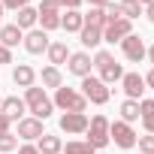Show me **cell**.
<instances>
[{"instance_id": "1", "label": "cell", "mask_w": 154, "mask_h": 154, "mask_svg": "<svg viewBox=\"0 0 154 154\" xmlns=\"http://www.w3.org/2000/svg\"><path fill=\"white\" fill-rule=\"evenodd\" d=\"M24 106H27L30 118H39V121L51 118V112H54V103L45 97L42 88H27V94H24Z\"/></svg>"}, {"instance_id": "2", "label": "cell", "mask_w": 154, "mask_h": 154, "mask_svg": "<svg viewBox=\"0 0 154 154\" xmlns=\"http://www.w3.org/2000/svg\"><path fill=\"white\" fill-rule=\"evenodd\" d=\"M85 133H88L85 142H88L94 151H103V148L112 142V139H109V118H106V115H94V118L88 121V130H85Z\"/></svg>"}, {"instance_id": "3", "label": "cell", "mask_w": 154, "mask_h": 154, "mask_svg": "<svg viewBox=\"0 0 154 154\" xmlns=\"http://www.w3.org/2000/svg\"><path fill=\"white\" fill-rule=\"evenodd\" d=\"M57 109H63V112H85L88 109V100L82 97V91H75V88H57L54 91V100H51Z\"/></svg>"}, {"instance_id": "4", "label": "cell", "mask_w": 154, "mask_h": 154, "mask_svg": "<svg viewBox=\"0 0 154 154\" xmlns=\"http://www.w3.org/2000/svg\"><path fill=\"white\" fill-rule=\"evenodd\" d=\"M82 97L94 106H106L109 103V85H103L97 75H85L82 79Z\"/></svg>"}, {"instance_id": "5", "label": "cell", "mask_w": 154, "mask_h": 154, "mask_svg": "<svg viewBox=\"0 0 154 154\" xmlns=\"http://www.w3.org/2000/svg\"><path fill=\"white\" fill-rule=\"evenodd\" d=\"M109 139L118 145V148H124V151H130L133 145H136V130L130 127V124H124V121H109Z\"/></svg>"}, {"instance_id": "6", "label": "cell", "mask_w": 154, "mask_h": 154, "mask_svg": "<svg viewBox=\"0 0 154 154\" xmlns=\"http://www.w3.org/2000/svg\"><path fill=\"white\" fill-rule=\"evenodd\" d=\"M36 12H39V18H36V24H42V30L48 33V30H57L60 27V9L51 3V0H42V3L36 6Z\"/></svg>"}, {"instance_id": "7", "label": "cell", "mask_w": 154, "mask_h": 154, "mask_svg": "<svg viewBox=\"0 0 154 154\" xmlns=\"http://www.w3.org/2000/svg\"><path fill=\"white\" fill-rule=\"evenodd\" d=\"M133 33V21H127V18H118V21H109L106 27H103V42H121L124 36H130Z\"/></svg>"}, {"instance_id": "8", "label": "cell", "mask_w": 154, "mask_h": 154, "mask_svg": "<svg viewBox=\"0 0 154 154\" xmlns=\"http://www.w3.org/2000/svg\"><path fill=\"white\" fill-rule=\"evenodd\" d=\"M121 51H124V57H127L130 63L145 60V42H142V36H136V33L124 36V39H121Z\"/></svg>"}, {"instance_id": "9", "label": "cell", "mask_w": 154, "mask_h": 154, "mask_svg": "<svg viewBox=\"0 0 154 154\" xmlns=\"http://www.w3.org/2000/svg\"><path fill=\"white\" fill-rule=\"evenodd\" d=\"M121 88H124L127 100H142V94H145V75H139V72H124V75H121Z\"/></svg>"}, {"instance_id": "10", "label": "cell", "mask_w": 154, "mask_h": 154, "mask_svg": "<svg viewBox=\"0 0 154 154\" xmlns=\"http://www.w3.org/2000/svg\"><path fill=\"white\" fill-rule=\"evenodd\" d=\"M88 121H91V118H88L85 112H63V115H60V130H63V133H72V136H75V133H85V130H88Z\"/></svg>"}, {"instance_id": "11", "label": "cell", "mask_w": 154, "mask_h": 154, "mask_svg": "<svg viewBox=\"0 0 154 154\" xmlns=\"http://www.w3.org/2000/svg\"><path fill=\"white\" fill-rule=\"evenodd\" d=\"M91 54L88 51H69V60H66V69L72 75H79V79H85V75H91Z\"/></svg>"}, {"instance_id": "12", "label": "cell", "mask_w": 154, "mask_h": 154, "mask_svg": "<svg viewBox=\"0 0 154 154\" xmlns=\"http://www.w3.org/2000/svg\"><path fill=\"white\" fill-rule=\"evenodd\" d=\"M48 45H51V42H48V33H45L42 27H33V30L24 33V48H27L30 54H42Z\"/></svg>"}, {"instance_id": "13", "label": "cell", "mask_w": 154, "mask_h": 154, "mask_svg": "<svg viewBox=\"0 0 154 154\" xmlns=\"http://www.w3.org/2000/svg\"><path fill=\"white\" fill-rule=\"evenodd\" d=\"M42 133H45V130H42V121H39V118H21V121H18V136H21V139L30 142V139H39Z\"/></svg>"}, {"instance_id": "14", "label": "cell", "mask_w": 154, "mask_h": 154, "mask_svg": "<svg viewBox=\"0 0 154 154\" xmlns=\"http://www.w3.org/2000/svg\"><path fill=\"white\" fill-rule=\"evenodd\" d=\"M12 82L18 85V88H33V82H36V69L33 66H27V63H18L15 69H12Z\"/></svg>"}, {"instance_id": "15", "label": "cell", "mask_w": 154, "mask_h": 154, "mask_svg": "<svg viewBox=\"0 0 154 154\" xmlns=\"http://www.w3.org/2000/svg\"><path fill=\"white\" fill-rule=\"evenodd\" d=\"M0 112H3L9 121H21V115L27 112V106H24V100H18V97H6L3 103H0Z\"/></svg>"}, {"instance_id": "16", "label": "cell", "mask_w": 154, "mask_h": 154, "mask_svg": "<svg viewBox=\"0 0 154 154\" xmlns=\"http://www.w3.org/2000/svg\"><path fill=\"white\" fill-rule=\"evenodd\" d=\"M36 151H39V154H60V151H63V142H60V136H54V133H42V136L36 139Z\"/></svg>"}, {"instance_id": "17", "label": "cell", "mask_w": 154, "mask_h": 154, "mask_svg": "<svg viewBox=\"0 0 154 154\" xmlns=\"http://www.w3.org/2000/svg\"><path fill=\"white\" fill-rule=\"evenodd\" d=\"M18 42H24V30H18L15 24H3L0 27V45L3 48H12Z\"/></svg>"}, {"instance_id": "18", "label": "cell", "mask_w": 154, "mask_h": 154, "mask_svg": "<svg viewBox=\"0 0 154 154\" xmlns=\"http://www.w3.org/2000/svg\"><path fill=\"white\" fill-rule=\"evenodd\" d=\"M36 18H39V12H36L33 6H24V9L15 12V27H18V30H33V27H36Z\"/></svg>"}, {"instance_id": "19", "label": "cell", "mask_w": 154, "mask_h": 154, "mask_svg": "<svg viewBox=\"0 0 154 154\" xmlns=\"http://www.w3.org/2000/svg\"><path fill=\"white\" fill-rule=\"evenodd\" d=\"M60 27H63L66 33H79V30L85 27L82 12H79V9H66V15H60Z\"/></svg>"}, {"instance_id": "20", "label": "cell", "mask_w": 154, "mask_h": 154, "mask_svg": "<svg viewBox=\"0 0 154 154\" xmlns=\"http://www.w3.org/2000/svg\"><path fill=\"white\" fill-rule=\"evenodd\" d=\"M45 54H48L51 66H57V69H60V63L69 60V48H66V42H51V45L45 48Z\"/></svg>"}, {"instance_id": "21", "label": "cell", "mask_w": 154, "mask_h": 154, "mask_svg": "<svg viewBox=\"0 0 154 154\" xmlns=\"http://www.w3.org/2000/svg\"><path fill=\"white\" fill-rule=\"evenodd\" d=\"M121 75H124V66L121 63H106V66H100V82L103 85H112V82H121Z\"/></svg>"}, {"instance_id": "22", "label": "cell", "mask_w": 154, "mask_h": 154, "mask_svg": "<svg viewBox=\"0 0 154 154\" xmlns=\"http://www.w3.org/2000/svg\"><path fill=\"white\" fill-rule=\"evenodd\" d=\"M79 36H82V45H85V48H97V45L103 42V30H97V27H88V24L79 30Z\"/></svg>"}, {"instance_id": "23", "label": "cell", "mask_w": 154, "mask_h": 154, "mask_svg": "<svg viewBox=\"0 0 154 154\" xmlns=\"http://www.w3.org/2000/svg\"><path fill=\"white\" fill-rule=\"evenodd\" d=\"M39 79H42V85H45V88H54V91L63 85V75H60V69H57V66H45V69L39 72Z\"/></svg>"}, {"instance_id": "24", "label": "cell", "mask_w": 154, "mask_h": 154, "mask_svg": "<svg viewBox=\"0 0 154 154\" xmlns=\"http://www.w3.org/2000/svg\"><path fill=\"white\" fill-rule=\"evenodd\" d=\"M82 18H85V24H88V27H97V30H103V27H106V12H103L100 6H91Z\"/></svg>"}, {"instance_id": "25", "label": "cell", "mask_w": 154, "mask_h": 154, "mask_svg": "<svg viewBox=\"0 0 154 154\" xmlns=\"http://www.w3.org/2000/svg\"><path fill=\"white\" fill-rule=\"evenodd\" d=\"M121 121H124V124L139 121V100H124V103H121Z\"/></svg>"}, {"instance_id": "26", "label": "cell", "mask_w": 154, "mask_h": 154, "mask_svg": "<svg viewBox=\"0 0 154 154\" xmlns=\"http://www.w3.org/2000/svg\"><path fill=\"white\" fill-rule=\"evenodd\" d=\"M121 15L127 18V21H133V18H139L142 15V3H139V0H121Z\"/></svg>"}, {"instance_id": "27", "label": "cell", "mask_w": 154, "mask_h": 154, "mask_svg": "<svg viewBox=\"0 0 154 154\" xmlns=\"http://www.w3.org/2000/svg\"><path fill=\"white\" fill-rule=\"evenodd\" d=\"M15 148H18V136L15 133H0V154L15 151Z\"/></svg>"}, {"instance_id": "28", "label": "cell", "mask_w": 154, "mask_h": 154, "mask_svg": "<svg viewBox=\"0 0 154 154\" xmlns=\"http://www.w3.org/2000/svg\"><path fill=\"white\" fill-rule=\"evenodd\" d=\"M63 154H97V151H94L88 142H66Z\"/></svg>"}, {"instance_id": "29", "label": "cell", "mask_w": 154, "mask_h": 154, "mask_svg": "<svg viewBox=\"0 0 154 154\" xmlns=\"http://www.w3.org/2000/svg\"><path fill=\"white\" fill-rule=\"evenodd\" d=\"M136 145H139V151H142V154H154V136H151V133L139 136V139H136Z\"/></svg>"}, {"instance_id": "30", "label": "cell", "mask_w": 154, "mask_h": 154, "mask_svg": "<svg viewBox=\"0 0 154 154\" xmlns=\"http://www.w3.org/2000/svg\"><path fill=\"white\" fill-rule=\"evenodd\" d=\"M112 60H115V57H112V51H106V48H103V51H97V54H94V60H91V63L100 69V66H106V63H112Z\"/></svg>"}, {"instance_id": "31", "label": "cell", "mask_w": 154, "mask_h": 154, "mask_svg": "<svg viewBox=\"0 0 154 154\" xmlns=\"http://www.w3.org/2000/svg\"><path fill=\"white\" fill-rule=\"evenodd\" d=\"M139 118H154V100H139Z\"/></svg>"}, {"instance_id": "32", "label": "cell", "mask_w": 154, "mask_h": 154, "mask_svg": "<svg viewBox=\"0 0 154 154\" xmlns=\"http://www.w3.org/2000/svg\"><path fill=\"white\" fill-rule=\"evenodd\" d=\"M24 6H30V0H3V9H12V12H18Z\"/></svg>"}, {"instance_id": "33", "label": "cell", "mask_w": 154, "mask_h": 154, "mask_svg": "<svg viewBox=\"0 0 154 154\" xmlns=\"http://www.w3.org/2000/svg\"><path fill=\"white\" fill-rule=\"evenodd\" d=\"M51 3H54L57 9H79L82 0H51Z\"/></svg>"}, {"instance_id": "34", "label": "cell", "mask_w": 154, "mask_h": 154, "mask_svg": "<svg viewBox=\"0 0 154 154\" xmlns=\"http://www.w3.org/2000/svg\"><path fill=\"white\" fill-rule=\"evenodd\" d=\"M0 63H12V51L0 45Z\"/></svg>"}, {"instance_id": "35", "label": "cell", "mask_w": 154, "mask_h": 154, "mask_svg": "<svg viewBox=\"0 0 154 154\" xmlns=\"http://www.w3.org/2000/svg\"><path fill=\"white\" fill-rule=\"evenodd\" d=\"M9 124H12V121H9L3 112H0V133H9Z\"/></svg>"}, {"instance_id": "36", "label": "cell", "mask_w": 154, "mask_h": 154, "mask_svg": "<svg viewBox=\"0 0 154 154\" xmlns=\"http://www.w3.org/2000/svg\"><path fill=\"white\" fill-rule=\"evenodd\" d=\"M18 154H39V151H36V145H21Z\"/></svg>"}, {"instance_id": "37", "label": "cell", "mask_w": 154, "mask_h": 154, "mask_svg": "<svg viewBox=\"0 0 154 154\" xmlns=\"http://www.w3.org/2000/svg\"><path fill=\"white\" fill-rule=\"evenodd\" d=\"M145 15H148V21L154 24V3H148V6H145Z\"/></svg>"}, {"instance_id": "38", "label": "cell", "mask_w": 154, "mask_h": 154, "mask_svg": "<svg viewBox=\"0 0 154 154\" xmlns=\"http://www.w3.org/2000/svg\"><path fill=\"white\" fill-rule=\"evenodd\" d=\"M142 124H145V130H148V133H151V136H154V118H145V121H142Z\"/></svg>"}, {"instance_id": "39", "label": "cell", "mask_w": 154, "mask_h": 154, "mask_svg": "<svg viewBox=\"0 0 154 154\" xmlns=\"http://www.w3.org/2000/svg\"><path fill=\"white\" fill-rule=\"evenodd\" d=\"M85 3H88V6H100V9H103V6L109 3V0H85Z\"/></svg>"}, {"instance_id": "40", "label": "cell", "mask_w": 154, "mask_h": 154, "mask_svg": "<svg viewBox=\"0 0 154 154\" xmlns=\"http://www.w3.org/2000/svg\"><path fill=\"white\" fill-rule=\"evenodd\" d=\"M145 85H148V88H154V66H151V72L145 75Z\"/></svg>"}, {"instance_id": "41", "label": "cell", "mask_w": 154, "mask_h": 154, "mask_svg": "<svg viewBox=\"0 0 154 154\" xmlns=\"http://www.w3.org/2000/svg\"><path fill=\"white\" fill-rule=\"evenodd\" d=\"M145 57H148V60H151V63H154V42H151V45H148V48H145Z\"/></svg>"}, {"instance_id": "42", "label": "cell", "mask_w": 154, "mask_h": 154, "mask_svg": "<svg viewBox=\"0 0 154 154\" xmlns=\"http://www.w3.org/2000/svg\"><path fill=\"white\" fill-rule=\"evenodd\" d=\"M139 3H142V6H148V3H154V0H139Z\"/></svg>"}, {"instance_id": "43", "label": "cell", "mask_w": 154, "mask_h": 154, "mask_svg": "<svg viewBox=\"0 0 154 154\" xmlns=\"http://www.w3.org/2000/svg\"><path fill=\"white\" fill-rule=\"evenodd\" d=\"M0 15H3V0H0Z\"/></svg>"}, {"instance_id": "44", "label": "cell", "mask_w": 154, "mask_h": 154, "mask_svg": "<svg viewBox=\"0 0 154 154\" xmlns=\"http://www.w3.org/2000/svg\"><path fill=\"white\" fill-rule=\"evenodd\" d=\"M0 27H3V21H0Z\"/></svg>"}, {"instance_id": "45", "label": "cell", "mask_w": 154, "mask_h": 154, "mask_svg": "<svg viewBox=\"0 0 154 154\" xmlns=\"http://www.w3.org/2000/svg\"><path fill=\"white\" fill-rule=\"evenodd\" d=\"M0 103H3V100H0Z\"/></svg>"}, {"instance_id": "46", "label": "cell", "mask_w": 154, "mask_h": 154, "mask_svg": "<svg viewBox=\"0 0 154 154\" xmlns=\"http://www.w3.org/2000/svg\"><path fill=\"white\" fill-rule=\"evenodd\" d=\"M97 154H100V151H97Z\"/></svg>"}, {"instance_id": "47", "label": "cell", "mask_w": 154, "mask_h": 154, "mask_svg": "<svg viewBox=\"0 0 154 154\" xmlns=\"http://www.w3.org/2000/svg\"><path fill=\"white\" fill-rule=\"evenodd\" d=\"M124 154H127V151H124Z\"/></svg>"}]
</instances>
